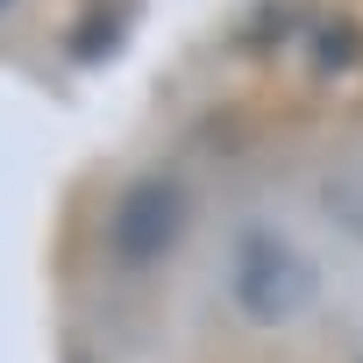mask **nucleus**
Wrapping results in <instances>:
<instances>
[{
	"mask_svg": "<svg viewBox=\"0 0 363 363\" xmlns=\"http://www.w3.org/2000/svg\"><path fill=\"white\" fill-rule=\"evenodd\" d=\"M228 306L250 328H292L299 313H313L320 299V264L299 250V235L285 221H242L228 235V264H221Z\"/></svg>",
	"mask_w": 363,
	"mask_h": 363,
	"instance_id": "nucleus-1",
	"label": "nucleus"
},
{
	"mask_svg": "<svg viewBox=\"0 0 363 363\" xmlns=\"http://www.w3.org/2000/svg\"><path fill=\"white\" fill-rule=\"evenodd\" d=\"M186 221H193V193L186 178L171 171H143L121 186L114 214H107V257L121 271H157L178 242H186Z\"/></svg>",
	"mask_w": 363,
	"mask_h": 363,
	"instance_id": "nucleus-2",
	"label": "nucleus"
},
{
	"mask_svg": "<svg viewBox=\"0 0 363 363\" xmlns=\"http://www.w3.org/2000/svg\"><path fill=\"white\" fill-rule=\"evenodd\" d=\"M313 214H320L342 242L363 250V164H328V171L313 178Z\"/></svg>",
	"mask_w": 363,
	"mask_h": 363,
	"instance_id": "nucleus-3",
	"label": "nucleus"
},
{
	"mask_svg": "<svg viewBox=\"0 0 363 363\" xmlns=\"http://www.w3.org/2000/svg\"><path fill=\"white\" fill-rule=\"evenodd\" d=\"M356 363H363V356H356Z\"/></svg>",
	"mask_w": 363,
	"mask_h": 363,
	"instance_id": "nucleus-4",
	"label": "nucleus"
}]
</instances>
